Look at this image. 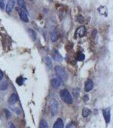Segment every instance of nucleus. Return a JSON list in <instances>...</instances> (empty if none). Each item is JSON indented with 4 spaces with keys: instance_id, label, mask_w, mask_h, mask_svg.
<instances>
[{
    "instance_id": "obj_2",
    "label": "nucleus",
    "mask_w": 113,
    "mask_h": 128,
    "mask_svg": "<svg viewBox=\"0 0 113 128\" xmlns=\"http://www.w3.org/2000/svg\"><path fill=\"white\" fill-rule=\"evenodd\" d=\"M60 97H61L62 100L64 101L66 103L71 104V103L73 102L72 97H71V94H70V92H68L67 90H66V89L61 90V91L60 92Z\"/></svg>"
},
{
    "instance_id": "obj_4",
    "label": "nucleus",
    "mask_w": 113,
    "mask_h": 128,
    "mask_svg": "<svg viewBox=\"0 0 113 128\" xmlns=\"http://www.w3.org/2000/svg\"><path fill=\"white\" fill-rule=\"evenodd\" d=\"M15 0H9L7 3V4H6V7H5V9H6V12L8 13V14H9V13L12 11V9H13L14 6H15Z\"/></svg>"
},
{
    "instance_id": "obj_9",
    "label": "nucleus",
    "mask_w": 113,
    "mask_h": 128,
    "mask_svg": "<svg viewBox=\"0 0 113 128\" xmlns=\"http://www.w3.org/2000/svg\"><path fill=\"white\" fill-rule=\"evenodd\" d=\"M17 101H18V96H17L16 93H13L10 96V97L9 98V103L11 105L15 104Z\"/></svg>"
},
{
    "instance_id": "obj_21",
    "label": "nucleus",
    "mask_w": 113,
    "mask_h": 128,
    "mask_svg": "<svg viewBox=\"0 0 113 128\" xmlns=\"http://www.w3.org/2000/svg\"><path fill=\"white\" fill-rule=\"evenodd\" d=\"M77 21L80 22V23H82V22H84L83 17H82V15H78V16H77Z\"/></svg>"
},
{
    "instance_id": "obj_1",
    "label": "nucleus",
    "mask_w": 113,
    "mask_h": 128,
    "mask_svg": "<svg viewBox=\"0 0 113 128\" xmlns=\"http://www.w3.org/2000/svg\"><path fill=\"white\" fill-rule=\"evenodd\" d=\"M55 71L57 75V79H60V82H64L67 79V73L64 68L61 66H56L55 68Z\"/></svg>"
},
{
    "instance_id": "obj_26",
    "label": "nucleus",
    "mask_w": 113,
    "mask_h": 128,
    "mask_svg": "<svg viewBox=\"0 0 113 128\" xmlns=\"http://www.w3.org/2000/svg\"><path fill=\"white\" fill-rule=\"evenodd\" d=\"M9 128H16V127H15L13 124H10V125H9Z\"/></svg>"
},
{
    "instance_id": "obj_15",
    "label": "nucleus",
    "mask_w": 113,
    "mask_h": 128,
    "mask_svg": "<svg viewBox=\"0 0 113 128\" xmlns=\"http://www.w3.org/2000/svg\"><path fill=\"white\" fill-rule=\"evenodd\" d=\"M28 33H29V35H30V37L31 38V39H32V40H36V38H37V33H35L34 30H32V29H28Z\"/></svg>"
},
{
    "instance_id": "obj_20",
    "label": "nucleus",
    "mask_w": 113,
    "mask_h": 128,
    "mask_svg": "<svg viewBox=\"0 0 113 128\" xmlns=\"http://www.w3.org/2000/svg\"><path fill=\"white\" fill-rule=\"evenodd\" d=\"M84 58H85V57H84V55L82 53H79L78 55H77V61H83Z\"/></svg>"
},
{
    "instance_id": "obj_14",
    "label": "nucleus",
    "mask_w": 113,
    "mask_h": 128,
    "mask_svg": "<svg viewBox=\"0 0 113 128\" xmlns=\"http://www.w3.org/2000/svg\"><path fill=\"white\" fill-rule=\"evenodd\" d=\"M82 114L83 117H88L89 114H91V110L88 108H83L82 111Z\"/></svg>"
},
{
    "instance_id": "obj_3",
    "label": "nucleus",
    "mask_w": 113,
    "mask_h": 128,
    "mask_svg": "<svg viewBox=\"0 0 113 128\" xmlns=\"http://www.w3.org/2000/svg\"><path fill=\"white\" fill-rule=\"evenodd\" d=\"M58 109H59L58 102H57L56 100H55V99H53V100L51 101V113L53 116L56 114L57 112H58Z\"/></svg>"
},
{
    "instance_id": "obj_6",
    "label": "nucleus",
    "mask_w": 113,
    "mask_h": 128,
    "mask_svg": "<svg viewBox=\"0 0 113 128\" xmlns=\"http://www.w3.org/2000/svg\"><path fill=\"white\" fill-rule=\"evenodd\" d=\"M103 115H104L106 122L108 124V123L110 122V120H111V109H110V108L103 109Z\"/></svg>"
},
{
    "instance_id": "obj_12",
    "label": "nucleus",
    "mask_w": 113,
    "mask_h": 128,
    "mask_svg": "<svg viewBox=\"0 0 113 128\" xmlns=\"http://www.w3.org/2000/svg\"><path fill=\"white\" fill-rule=\"evenodd\" d=\"M53 57H54V59H55V61H57V62H61V61H62L61 55L59 53L58 50H55V51H54Z\"/></svg>"
},
{
    "instance_id": "obj_5",
    "label": "nucleus",
    "mask_w": 113,
    "mask_h": 128,
    "mask_svg": "<svg viewBox=\"0 0 113 128\" xmlns=\"http://www.w3.org/2000/svg\"><path fill=\"white\" fill-rule=\"evenodd\" d=\"M19 15H20V18L23 21L28 22V21H29V19H28V15L24 9H19Z\"/></svg>"
},
{
    "instance_id": "obj_18",
    "label": "nucleus",
    "mask_w": 113,
    "mask_h": 128,
    "mask_svg": "<svg viewBox=\"0 0 113 128\" xmlns=\"http://www.w3.org/2000/svg\"><path fill=\"white\" fill-rule=\"evenodd\" d=\"M8 89V84L7 82H3L2 85H0V90H7Z\"/></svg>"
},
{
    "instance_id": "obj_11",
    "label": "nucleus",
    "mask_w": 113,
    "mask_h": 128,
    "mask_svg": "<svg viewBox=\"0 0 113 128\" xmlns=\"http://www.w3.org/2000/svg\"><path fill=\"white\" fill-rule=\"evenodd\" d=\"M77 34H78V36L79 37H83L84 35H85V33H86V28H85V27L84 26H82V27H80V28L77 29Z\"/></svg>"
},
{
    "instance_id": "obj_16",
    "label": "nucleus",
    "mask_w": 113,
    "mask_h": 128,
    "mask_svg": "<svg viewBox=\"0 0 113 128\" xmlns=\"http://www.w3.org/2000/svg\"><path fill=\"white\" fill-rule=\"evenodd\" d=\"M57 39H58V33L56 31H53L51 33V40L53 42H55Z\"/></svg>"
},
{
    "instance_id": "obj_22",
    "label": "nucleus",
    "mask_w": 113,
    "mask_h": 128,
    "mask_svg": "<svg viewBox=\"0 0 113 128\" xmlns=\"http://www.w3.org/2000/svg\"><path fill=\"white\" fill-rule=\"evenodd\" d=\"M4 112H5V114H6V117H7L8 119H9V118L11 117V113L8 109H5L4 110Z\"/></svg>"
},
{
    "instance_id": "obj_8",
    "label": "nucleus",
    "mask_w": 113,
    "mask_h": 128,
    "mask_svg": "<svg viewBox=\"0 0 113 128\" xmlns=\"http://www.w3.org/2000/svg\"><path fill=\"white\" fill-rule=\"evenodd\" d=\"M60 85H61V82H60V79H57V78L56 79H53L51 80V85L54 89H58L60 86Z\"/></svg>"
},
{
    "instance_id": "obj_23",
    "label": "nucleus",
    "mask_w": 113,
    "mask_h": 128,
    "mask_svg": "<svg viewBox=\"0 0 113 128\" xmlns=\"http://www.w3.org/2000/svg\"><path fill=\"white\" fill-rule=\"evenodd\" d=\"M0 8H1V9H4V0H0Z\"/></svg>"
},
{
    "instance_id": "obj_24",
    "label": "nucleus",
    "mask_w": 113,
    "mask_h": 128,
    "mask_svg": "<svg viewBox=\"0 0 113 128\" xmlns=\"http://www.w3.org/2000/svg\"><path fill=\"white\" fill-rule=\"evenodd\" d=\"M66 128H73L72 123H69V124H68L67 126H66Z\"/></svg>"
},
{
    "instance_id": "obj_10",
    "label": "nucleus",
    "mask_w": 113,
    "mask_h": 128,
    "mask_svg": "<svg viewBox=\"0 0 113 128\" xmlns=\"http://www.w3.org/2000/svg\"><path fill=\"white\" fill-rule=\"evenodd\" d=\"M53 128H64V123H63L62 119H60V118L57 119L55 123L54 124Z\"/></svg>"
},
{
    "instance_id": "obj_7",
    "label": "nucleus",
    "mask_w": 113,
    "mask_h": 128,
    "mask_svg": "<svg viewBox=\"0 0 113 128\" xmlns=\"http://www.w3.org/2000/svg\"><path fill=\"white\" fill-rule=\"evenodd\" d=\"M94 87V83L91 79H88V80L86 81L85 83V85H84V90H85L86 92H90Z\"/></svg>"
},
{
    "instance_id": "obj_17",
    "label": "nucleus",
    "mask_w": 113,
    "mask_h": 128,
    "mask_svg": "<svg viewBox=\"0 0 113 128\" xmlns=\"http://www.w3.org/2000/svg\"><path fill=\"white\" fill-rule=\"evenodd\" d=\"M38 128H49L47 121H46L45 120H42V121H40V124H39Z\"/></svg>"
},
{
    "instance_id": "obj_19",
    "label": "nucleus",
    "mask_w": 113,
    "mask_h": 128,
    "mask_svg": "<svg viewBox=\"0 0 113 128\" xmlns=\"http://www.w3.org/2000/svg\"><path fill=\"white\" fill-rule=\"evenodd\" d=\"M17 4H18L19 7L23 8L25 6V1L24 0H17Z\"/></svg>"
},
{
    "instance_id": "obj_25",
    "label": "nucleus",
    "mask_w": 113,
    "mask_h": 128,
    "mask_svg": "<svg viewBox=\"0 0 113 128\" xmlns=\"http://www.w3.org/2000/svg\"><path fill=\"white\" fill-rule=\"evenodd\" d=\"M3 77H4V73H3V72L0 70V79H2Z\"/></svg>"
},
{
    "instance_id": "obj_13",
    "label": "nucleus",
    "mask_w": 113,
    "mask_h": 128,
    "mask_svg": "<svg viewBox=\"0 0 113 128\" xmlns=\"http://www.w3.org/2000/svg\"><path fill=\"white\" fill-rule=\"evenodd\" d=\"M44 62H45V64L47 65V67L49 68H52V60H51V58L49 57H45L44 58Z\"/></svg>"
}]
</instances>
